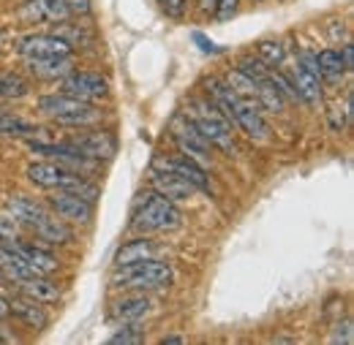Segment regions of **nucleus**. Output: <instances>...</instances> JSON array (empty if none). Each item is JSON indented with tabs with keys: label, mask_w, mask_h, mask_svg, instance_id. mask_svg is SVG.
I'll return each instance as SVG.
<instances>
[{
	"label": "nucleus",
	"mask_w": 354,
	"mask_h": 345,
	"mask_svg": "<svg viewBox=\"0 0 354 345\" xmlns=\"http://www.w3.org/2000/svg\"><path fill=\"white\" fill-rule=\"evenodd\" d=\"M292 85L297 90V101L308 103V106H319L322 98H324V85H322V77L313 74L308 68H303L300 63L292 68Z\"/></svg>",
	"instance_id": "17"
},
{
	"label": "nucleus",
	"mask_w": 354,
	"mask_h": 345,
	"mask_svg": "<svg viewBox=\"0 0 354 345\" xmlns=\"http://www.w3.org/2000/svg\"><path fill=\"white\" fill-rule=\"evenodd\" d=\"M180 226H183V213L177 210L175 201L164 199L156 190L139 196V201L133 207V228L136 231L161 234V231H175Z\"/></svg>",
	"instance_id": "4"
},
{
	"label": "nucleus",
	"mask_w": 354,
	"mask_h": 345,
	"mask_svg": "<svg viewBox=\"0 0 354 345\" xmlns=\"http://www.w3.org/2000/svg\"><path fill=\"white\" fill-rule=\"evenodd\" d=\"M316 68L322 74V82L324 79H341L344 74H349V68H346V63L341 57V49H333V46L316 52Z\"/></svg>",
	"instance_id": "27"
},
{
	"label": "nucleus",
	"mask_w": 354,
	"mask_h": 345,
	"mask_svg": "<svg viewBox=\"0 0 354 345\" xmlns=\"http://www.w3.org/2000/svg\"><path fill=\"white\" fill-rule=\"evenodd\" d=\"M3 318H8V299L0 294V321H3Z\"/></svg>",
	"instance_id": "43"
},
{
	"label": "nucleus",
	"mask_w": 354,
	"mask_h": 345,
	"mask_svg": "<svg viewBox=\"0 0 354 345\" xmlns=\"http://www.w3.org/2000/svg\"><path fill=\"white\" fill-rule=\"evenodd\" d=\"M257 90H254V98H257V103L265 109V112H283V106H286V101H283V95L278 92V87L272 85V79L267 77L262 82H254Z\"/></svg>",
	"instance_id": "29"
},
{
	"label": "nucleus",
	"mask_w": 354,
	"mask_h": 345,
	"mask_svg": "<svg viewBox=\"0 0 354 345\" xmlns=\"http://www.w3.org/2000/svg\"><path fill=\"white\" fill-rule=\"evenodd\" d=\"M109 283L112 288H123V291H158L175 283V269L172 264L161 259H145L126 266H115Z\"/></svg>",
	"instance_id": "2"
},
{
	"label": "nucleus",
	"mask_w": 354,
	"mask_h": 345,
	"mask_svg": "<svg viewBox=\"0 0 354 345\" xmlns=\"http://www.w3.org/2000/svg\"><path fill=\"white\" fill-rule=\"evenodd\" d=\"M14 52L25 60H33V57H60V55H74V49L63 41L60 36L55 33H28V36H19L14 41Z\"/></svg>",
	"instance_id": "9"
},
{
	"label": "nucleus",
	"mask_w": 354,
	"mask_h": 345,
	"mask_svg": "<svg viewBox=\"0 0 354 345\" xmlns=\"http://www.w3.org/2000/svg\"><path fill=\"white\" fill-rule=\"evenodd\" d=\"M205 87H207V98L213 101V106L221 112L234 128H240L248 139H257V141H262V139L270 136V126H267L265 115H262L265 109L254 98L237 95L218 77H210L205 82Z\"/></svg>",
	"instance_id": "1"
},
{
	"label": "nucleus",
	"mask_w": 354,
	"mask_h": 345,
	"mask_svg": "<svg viewBox=\"0 0 354 345\" xmlns=\"http://www.w3.org/2000/svg\"><path fill=\"white\" fill-rule=\"evenodd\" d=\"M237 71H240V74H245L251 82H262V79L270 77V71H272V68L265 66L257 55H243V57L237 60Z\"/></svg>",
	"instance_id": "32"
},
{
	"label": "nucleus",
	"mask_w": 354,
	"mask_h": 345,
	"mask_svg": "<svg viewBox=\"0 0 354 345\" xmlns=\"http://www.w3.org/2000/svg\"><path fill=\"white\" fill-rule=\"evenodd\" d=\"M172 141H175L177 150H180L185 158L196 161L199 166H207V164L213 161V155H210V144L205 141V136L196 130V126H194L188 117L177 120L175 126H172Z\"/></svg>",
	"instance_id": "10"
},
{
	"label": "nucleus",
	"mask_w": 354,
	"mask_h": 345,
	"mask_svg": "<svg viewBox=\"0 0 354 345\" xmlns=\"http://www.w3.org/2000/svg\"><path fill=\"white\" fill-rule=\"evenodd\" d=\"M28 179L44 190H74L82 199H88L95 204L98 199V188L90 182V177L80 172H71L68 166L57 164V161H46V164H33L28 166Z\"/></svg>",
	"instance_id": "5"
},
{
	"label": "nucleus",
	"mask_w": 354,
	"mask_h": 345,
	"mask_svg": "<svg viewBox=\"0 0 354 345\" xmlns=\"http://www.w3.org/2000/svg\"><path fill=\"white\" fill-rule=\"evenodd\" d=\"M17 288H19V294H25V297H30V299L41 304H52L60 299V286L55 280H49L46 275L22 277V280H17Z\"/></svg>",
	"instance_id": "21"
},
{
	"label": "nucleus",
	"mask_w": 354,
	"mask_h": 345,
	"mask_svg": "<svg viewBox=\"0 0 354 345\" xmlns=\"http://www.w3.org/2000/svg\"><path fill=\"white\" fill-rule=\"evenodd\" d=\"M8 315H17L22 324H28L36 332H41V329L49 326V315H46V310L41 307V302H36V299H30L25 294L8 299Z\"/></svg>",
	"instance_id": "19"
},
{
	"label": "nucleus",
	"mask_w": 354,
	"mask_h": 345,
	"mask_svg": "<svg viewBox=\"0 0 354 345\" xmlns=\"http://www.w3.org/2000/svg\"><path fill=\"white\" fill-rule=\"evenodd\" d=\"M8 245L25 259V264H28L33 272H39V275H49V272H55V269L60 266V261L55 259L52 253H46V250L36 248V245H28V242H22V239L8 242Z\"/></svg>",
	"instance_id": "25"
},
{
	"label": "nucleus",
	"mask_w": 354,
	"mask_h": 345,
	"mask_svg": "<svg viewBox=\"0 0 354 345\" xmlns=\"http://www.w3.org/2000/svg\"><path fill=\"white\" fill-rule=\"evenodd\" d=\"M0 340H3V335H0Z\"/></svg>",
	"instance_id": "46"
},
{
	"label": "nucleus",
	"mask_w": 354,
	"mask_h": 345,
	"mask_svg": "<svg viewBox=\"0 0 354 345\" xmlns=\"http://www.w3.org/2000/svg\"><path fill=\"white\" fill-rule=\"evenodd\" d=\"M202 14H216V0H196Z\"/></svg>",
	"instance_id": "41"
},
{
	"label": "nucleus",
	"mask_w": 354,
	"mask_h": 345,
	"mask_svg": "<svg viewBox=\"0 0 354 345\" xmlns=\"http://www.w3.org/2000/svg\"><path fill=\"white\" fill-rule=\"evenodd\" d=\"M191 41L199 46V52H205V55H221L223 49L218 46V43L213 41V39H207L205 33H199V30H194L191 33Z\"/></svg>",
	"instance_id": "35"
},
{
	"label": "nucleus",
	"mask_w": 354,
	"mask_h": 345,
	"mask_svg": "<svg viewBox=\"0 0 354 345\" xmlns=\"http://www.w3.org/2000/svg\"><path fill=\"white\" fill-rule=\"evenodd\" d=\"M28 71L41 79V82H60L63 77H68L74 71V57L71 55H60V57H33L25 60Z\"/></svg>",
	"instance_id": "16"
},
{
	"label": "nucleus",
	"mask_w": 354,
	"mask_h": 345,
	"mask_svg": "<svg viewBox=\"0 0 354 345\" xmlns=\"http://www.w3.org/2000/svg\"><path fill=\"white\" fill-rule=\"evenodd\" d=\"M44 242H52V245H71L74 242V228L71 223H66L63 217H57L52 210L44 215V220L33 228Z\"/></svg>",
	"instance_id": "24"
},
{
	"label": "nucleus",
	"mask_w": 354,
	"mask_h": 345,
	"mask_svg": "<svg viewBox=\"0 0 354 345\" xmlns=\"http://www.w3.org/2000/svg\"><path fill=\"white\" fill-rule=\"evenodd\" d=\"M49 213L44 204H39L36 199H28V196H8L6 199V215L14 217L19 226H30L36 228L44 215Z\"/></svg>",
	"instance_id": "18"
},
{
	"label": "nucleus",
	"mask_w": 354,
	"mask_h": 345,
	"mask_svg": "<svg viewBox=\"0 0 354 345\" xmlns=\"http://www.w3.org/2000/svg\"><path fill=\"white\" fill-rule=\"evenodd\" d=\"M74 147H80L88 158H93V161H109L115 152H118V141H115V136L109 133V130H101V128H93V126H88V128H82L74 139H68Z\"/></svg>",
	"instance_id": "13"
},
{
	"label": "nucleus",
	"mask_w": 354,
	"mask_h": 345,
	"mask_svg": "<svg viewBox=\"0 0 354 345\" xmlns=\"http://www.w3.org/2000/svg\"><path fill=\"white\" fill-rule=\"evenodd\" d=\"M136 343H145V332L136 324H123V329L109 337V345H136Z\"/></svg>",
	"instance_id": "33"
},
{
	"label": "nucleus",
	"mask_w": 354,
	"mask_h": 345,
	"mask_svg": "<svg viewBox=\"0 0 354 345\" xmlns=\"http://www.w3.org/2000/svg\"><path fill=\"white\" fill-rule=\"evenodd\" d=\"M17 17L28 25H55L71 17L66 0H22L17 8Z\"/></svg>",
	"instance_id": "12"
},
{
	"label": "nucleus",
	"mask_w": 354,
	"mask_h": 345,
	"mask_svg": "<svg viewBox=\"0 0 354 345\" xmlns=\"http://www.w3.org/2000/svg\"><path fill=\"white\" fill-rule=\"evenodd\" d=\"M150 188L156 190V193H161L164 199H169V201H188V199H194V193H196V188L191 185V182H185L183 177H177L172 172H158V169H153V177H150Z\"/></svg>",
	"instance_id": "15"
},
{
	"label": "nucleus",
	"mask_w": 354,
	"mask_h": 345,
	"mask_svg": "<svg viewBox=\"0 0 354 345\" xmlns=\"http://www.w3.org/2000/svg\"><path fill=\"white\" fill-rule=\"evenodd\" d=\"M257 57L270 68H281L286 60V46L275 39H265V41L257 43Z\"/></svg>",
	"instance_id": "31"
},
{
	"label": "nucleus",
	"mask_w": 354,
	"mask_h": 345,
	"mask_svg": "<svg viewBox=\"0 0 354 345\" xmlns=\"http://www.w3.org/2000/svg\"><path fill=\"white\" fill-rule=\"evenodd\" d=\"M49 33L60 36L71 49H88V46H93V41H95L93 28H90V25H82V22H71V17L63 19V22H55Z\"/></svg>",
	"instance_id": "23"
},
{
	"label": "nucleus",
	"mask_w": 354,
	"mask_h": 345,
	"mask_svg": "<svg viewBox=\"0 0 354 345\" xmlns=\"http://www.w3.org/2000/svg\"><path fill=\"white\" fill-rule=\"evenodd\" d=\"M0 272H3V277H8V280H22V277H30V275H39V272H33L25 259L8 245V242H0Z\"/></svg>",
	"instance_id": "26"
},
{
	"label": "nucleus",
	"mask_w": 354,
	"mask_h": 345,
	"mask_svg": "<svg viewBox=\"0 0 354 345\" xmlns=\"http://www.w3.org/2000/svg\"><path fill=\"white\" fill-rule=\"evenodd\" d=\"M161 256V248L150 239V237H139L131 242H123L115 253V266H126V264H136V261L145 259H158Z\"/></svg>",
	"instance_id": "22"
},
{
	"label": "nucleus",
	"mask_w": 354,
	"mask_h": 345,
	"mask_svg": "<svg viewBox=\"0 0 354 345\" xmlns=\"http://www.w3.org/2000/svg\"><path fill=\"white\" fill-rule=\"evenodd\" d=\"M28 150L36 152V155H46V158H52V161L68 166L71 172H80V174H85V177H93V174L98 172V161L88 158V155H85L80 147H74L71 141L55 144V141H30V139H28Z\"/></svg>",
	"instance_id": "7"
},
{
	"label": "nucleus",
	"mask_w": 354,
	"mask_h": 345,
	"mask_svg": "<svg viewBox=\"0 0 354 345\" xmlns=\"http://www.w3.org/2000/svg\"><path fill=\"white\" fill-rule=\"evenodd\" d=\"M237 8H240V0H216V17H218V19L234 17Z\"/></svg>",
	"instance_id": "38"
},
{
	"label": "nucleus",
	"mask_w": 354,
	"mask_h": 345,
	"mask_svg": "<svg viewBox=\"0 0 354 345\" xmlns=\"http://www.w3.org/2000/svg\"><path fill=\"white\" fill-rule=\"evenodd\" d=\"M153 169H158V172H172L177 177H183L185 182H191L196 190H202V193H210L213 190V182H210V177L205 172V166H199L196 161H191V158H156L153 161Z\"/></svg>",
	"instance_id": "14"
},
{
	"label": "nucleus",
	"mask_w": 354,
	"mask_h": 345,
	"mask_svg": "<svg viewBox=\"0 0 354 345\" xmlns=\"http://www.w3.org/2000/svg\"><path fill=\"white\" fill-rule=\"evenodd\" d=\"M6 33H8V30H6V28H0V41L6 39Z\"/></svg>",
	"instance_id": "44"
},
{
	"label": "nucleus",
	"mask_w": 354,
	"mask_h": 345,
	"mask_svg": "<svg viewBox=\"0 0 354 345\" xmlns=\"http://www.w3.org/2000/svg\"><path fill=\"white\" fill-rule=\"evenodd\" d=\"M17 239H19V223L0 213V242H17Z\"/></svg>",
	"instance_id": "34"
},
{
	"label": "nucleus",
	"mask_w": 354,
	"mask_h": 345,
	"mask_svg": "<svg viewBox=\"0 0 354 345\" xmlns=\"http://www.w3.org/2000/svg\"><path fill=\"white\" fill-rule=\"evenodd\" d=\"M66 6L71 11V17H88L90 11H93L90 0H66Z\"/></svg>",
	"instance_id": "39"
},
{
	"label": "nucleus",
	"mask_w": 354,
	"mask_h": 345,
	"mask_svg": "<svg viewBox=\"0 0 354 345\" xmlns=\"http://www.w3.org/2000/svg\"><path fill=\"white\" fill-rule=\"evenodd\" d=\"M49 210L57 217H63L71 226H88L93 220V201L82 199L74 190H52L49 196Z\"/></svg>",
	"instance_id": "11"
},
{
	"label": "nucleus",
	"mask_w": 354,
	"mask_h": 345,
	"mask_svg": "<svg viewBox=\"0 0 354 345\" xmlns=\"http://www.w3.org/2000/svg\"><path fill=\"white\" fill-rule=\"evenodd\" d=\"M41 128L19 115L11 112H0V136H14V139H36Z\"/></svg>",
	"instance_id": "28"
},
{
	"label": "nucleus",
	"mask_w": 354,
	"mask_h": 345,
	"mask_svg": "<svg viewBox=\"0 0 354 345\" xmlns=\"http://www.w3.org/2000/svg\"><path fill=\"white\" fill-rule=\"evenodd\" d=\"M60 92H68L74 98H82V101H104L109 95V79L95 74V71H71L68 77L60 79Z\"/></svg>",
	"instance_id": "8"
},
{
	"label": "nucleus",
	"mask_w": 354,
	"mask_h": 345,
	"mask_svg": "<svg viewBox=\"0 0 354 345\" xmlns=\"http://www.w3.org/2000/svg\"><path fill=\"white\" fill-rule=\"evenodd\" d=\"M185 117L196 126V130L205 136V141H207L210 147H218L226 155H234V152H237L232 123L213 106L210 98H196V101H191V112H188Z\"/></svg>",
	"instance_id": "6"
},
{
	"label": "nucleus",
	"mask_w": 354,
	"mask_h": 345,
	"mask_svg": "<svg viewBox=\"0 0 354 345\" xmlns=\"http://www.w3.org/2000/svg\"><path fill=\"white\" fill-rule=\"evenodd\" d=\"M25 95H30V82L22 74H14V71H3L0 74V98L19 101Z\"/></svg>",
	"instance_id": "30"
},
{
	"label": "nucleus",
	"mask_w": 354,
	"mask_h": 345,
	"mask_svg": "<svg viewBox=\"0 0 354 345\" xmlns=\"http://www.w3.org/2000/svg\"><path fill=\"white\" fill-rule=\"evenodd\" d=\"M150 313H153V302L142 291H136L131 297H123V299H118V302L112 304V318L118 324H139Z\"/></svg>",
	"instance_id": "20"
},
{
	"label": "nucleus",
	"mask_w": 354,
	"mask_h": 345,
	"mask_svg": "<svg viewBox=\"0 0 354 345\" xmlns=\"http://www.w3.org/2000/svg\"><path fill=\"white\" fill-rule=\"evenodd\" d=\"M341 57H344V63H346V68L352 71L354 68V49H352V43L346 41L344 46H341Z\"/></svg>",
	"instance_id": "40"
},
{
	"label": "nucleus",
	"mask_w": 354,
	"mask_h": 345,
	"mask_svg": "<svg viewBox=\"0 0 354 345\" xmlns=\"http://www.w3.org/2000/svg\"><path fill=\"white\" fill-rule=\"evenodd\" d=\"M0 280H6V277H3V272H0Z\"/></svg>",
	"instance_id": "45"
},
{
	"label": "nucleus",
	"mask_w": 354,
	"mask_h": 345,
	"mask_svg": "<svg viewBox=\"0 0 354 345\" xmlns=\"http://www.w3.org/2000/svg\"><path fill=\"white\" fill-rule=\"evenodd\" d=\"M333 343H344V345H352L354 343V335H352V321L346 318V321H341V324H335V332H333V337H330Z\"/></svg>",
	"instance_id": "37"
},
{
	"label": "nucleus",
	"mask_w": 354,
	"mask_h": 345,
	"mask_svg": "<svg viewBox=\"0 0 354 345\" xmlns=\"http://www.w3.org/2000/svg\"><path fill=\"white\" fill-rule=\"evenodd\" d=\"M158 3H161L164 14L172 17V19H183L185 11H188V0H158Z\"/></svg>",
	"instance_id": "36"
},
{
	"label": "nucleus",
	"mask_w": 354,
	"mask_h": 345,
	"mask_svg": "<svg viewBox=\"0 0 354 345\" xmlns=\"http://www.w3.org/2000/svg\"><path fill=\"white\" fill-rule=\"evenodd\" d=\"M158 343H161V345H175V343H188V340H185V337H180V335H167V337H161Z\"/></svg>",
	"instance_id": "42"
},
{
	"label": "nucleus",
	"mask_w": 354,
	"mask_h": 345,
	"mask_svg": "<svg viewBox=\"0 0 354 345\" xmlns=\"http://www.w3.org/2000/svg\"><path fill=\"white\" fill-rule=\"evenodd\" d=\"M39 112L52 117L60 126H71V128H88L101 123V109L93 106L90 101L74 98L68 92H49L39 98Z\"/></svg>",
	"instance_id": "3"
}]
</instances>
